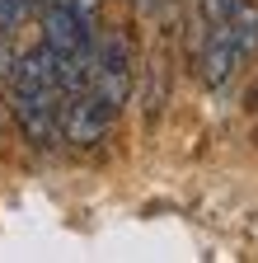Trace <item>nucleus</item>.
<instances>
[{"mask_svg":"<svg viewBox=\"0 0 258 263\" xmlns=\"http://www.w3.org/2000/svg\"><path fill=\"white\" fill-rule=\"evenodd\" d=\"M89 89L99 94L113 113L132 99V43H127L122 33H108V38L94 47V80H89Z\"/></svg>","mask_w":258,"mask_h":263,"instance_id":"1","label":"nucleus"},{"mask_svg":"<svg viewBox=\"0 0 258 263\" xmlns=\"http://www.w3.org/2000/svg\"><path fill=\"white\" fill-rule=\"evenodd\" d=\"M108 127H113V108L94 89H80V94H66V99H61V141L94 146V141L108 137Z\"/></svg>","mask_w":258,"mask_h":263,"instance_id":"2","label":"nucleus"},{"mask_svg":"<svg viewBox=\"0 0 258 263\" xmlns=\"http://www.w3.org/2000/svg\"><path fill=\"white\" fill-rule=\"evenodd\" d=\"M61 94H14V122L33 146H56L61 137Z\"/></svg>","mask_w":258,"mask_h":263,"instance_id":"3","label":"nucleus"},{"mask_svg":"<svg viewBox=\"0 0 258 263\" xmlns=\"http://www.w3.org/2000/svg\"><path fill=\"white\" fill-rule=\"evenodd\" d=\"M43 43L56 57H75V52H94V33L71 14L66 0H47L43 5Z\"/></svg>","mask_w":258,"mask_h":263,"instance_id":"4","label":"nucleus"},{"mask_svg":"<svg viewBox=\"0 0 258 263\" xmlns=\"http://www.w3.org/2000/svg\"><path fill=\"white\" fill-rule=\"evenodd\" d=\"M10 85H14V94H61L56 89V52L47 43H38V47H28L24 57H14Z\"/></svg>","mask_w":258,"mask_h":263,"instance_id":"5","label":"nucleus"},{"mask_svg":"<svg viewBox=\"0 0 258 263\" xmlns=\"http://www.w3.org/2000/svg\"><path fill=\"white\" fill-rule=\"evenodd\" d=\"M197 66H202L197 76H202V85H207V89H221V85H225V80H230L240 66H244V61H240V52H235V33H230V24H225V28H211V38H207V47H202V61H197Z\"/></svg>","mask_w":258,"mask_h":263,"instance_id":"6","label":"nucleus"},{"mask_svg":"<svg viewBox=\"0 0 258 263\" xmlns=\"http://www.w3.org/2000/svg\"><path fill=\"white\" fill-rule=\"evenodd\" d=\"M230 33H235L240 61H249V57L258 52V5H244V0H240V10H235V19H230Z\"/></svg>","mask_w":258,"mask_h":263,"instance_id":"7","label":"nucleus"},{"mask_svg":"<svg viewBox=\"0 0 258 263\" xmlns=\"http://www.w3.org/2000/svg\"><path fill=\"white\" fill-rule=\"evenodd\" d=\"M28 10H33V0H0V43L19 33V24L28 19Z\"/></svg>","mask_w":258,"mask_h":263,"instance_id":"8","label":"nucleus"},{"mask_svg":"<svg viewBox=\"0 0 258 263\" xmlns=\"http://www.w3.org/2000/svg\"><path fill=\"white\" fill-rule=\"evenodd\" d=\"M235 10H240V0H202V24L207 28H225L235 19Z\"/></svg>","mask_w":258,"mask_h":263,"instance_id":"9","label":"nucleus"},{"mask_svg":"<svg viewBox=\"0 0 258 263\" xmlns=\"http://www.w3.org/2000/svg\"><path fill=\"white\" fill-rule=\"evenodd\" d=\"M66 5H71V14L94 33V28H99V10H104V0H66Z\"/></svg>","mask_w":258,"mask_h":263,"instance_id":"10","label":"nucleus"},{"mask_svg":"<svg viewBox=\"0 0 258 263\" xmlns=\"http://www.w3.org/2000/svg\"><path fill=\"white\" fill-rule=\"evenodd\" d=\"M132 5H136V10H141V14H150V10H155V5H160V0H132Z\"/></svg>","mask_w":258,"mask_h":263,"instance_id":"11","label":"nucleus"},{"mask_svg":"<svg viewBox=\"0 0 258 263\" xmlns=\"http://www.w3.org/2000/svg\"><path fill=\"white\" fill-rule=\"evenodd\" d=\"M249 108H258V85H253V94H249Z\"/></svg>","mask_w":258,"mask_h":263,"instance_id":"12","label":"nucleus"}]
</instances>
